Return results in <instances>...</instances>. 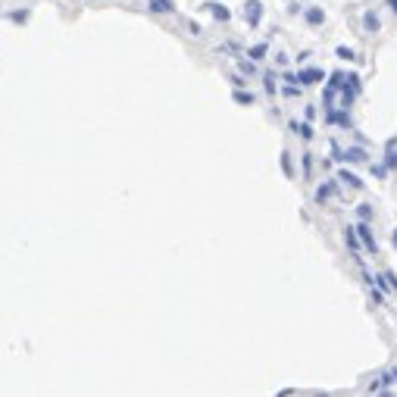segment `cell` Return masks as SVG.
Masks as SVG:
<instances>
[{
	"instance_id": "d4e9b609",
	"label": "cell",
	"mask_w": 397,
	"mask_h": 397,
	"mask_svg": "<svg viewBox=\"0 0 397 397\" xmlns=\"http://www.w3.org/2000/svg\"><path fill=\"white\" fill-rule=\"evenodd\" d=\"M391 244H394V247H397V229L391 232Z\"/></svg>"
},
{
	"instance_id": "5b68a950",
	"label": "cell",
	"mask_w": 397,
	"mask_h": 397,
	"mask_svg": "<svg viewBox=\"0 0 397 397\" xmlns=\"http://www.w3.org/2000/svg\"><path fill=\"white\" fill-rule=\"evenodd\" d=\"M325 119L332 125H344V129H350V116H347V106L344 109H325Z\"/></svg>"
},
{
	"instance_id": "52a82bcc",
	"label": "cell",
	"mask_w": 397,
	"mask_h": 397,
	"mask_svg": "<svg viewBox=\"0 0 397 397\" xmlns=\"http://www.w3.org/2000/svg\"><path fill=\"white\" fill-rule=\"evenodd\" d=\"M291 132H297L303 141L313 138V125H310V122H297V119H294V122H291Z\"/></svg>"
},
{
	"instance_id": "4fadbf2b",
	"label": "cell",
	"mask_w": 397,
	"mask_h": 397,
	"mask_svg": "<svg viewBox=\"0 0 397 397\" xmlns=\"http://www.w3.org/2000/svg\"><path fill=\"white\" fill-rule=\"evenodd\" d=\"M150 10H154V13H169V10H172V0H150Z\"/></svg>"
},
{
	"instance_id": "ffe728a7",
	"label": "cell",
	"mask_w": 397,
	"mask_h": 397,
	"mask_svg": "<svg viewBox=\"0 0 397 397\" xmlns=\"http://www.w3.org/2000/svg\"><path fill=\"white\" fill-rule=\"evenodd\" d=\"M288 157H291V154H282V169L291 175V159H288Z\"/></svg>"
},
{
	"instance_id": "7402d4cb",
	"label": "cell",
	"mask_w": 397,
	"mask_h": 397,
	"mask_svg": "<svg viewBox=\"0 0 397 397\" xmlns=\"http://www.w3.org/2000/svg\"><path fill=\"white\" fill-rule=\"evenodd\" d=\"M313 169V159H310V154H303V172H310Z\"/></svg>"
},
{
	"instance_id": "3957f363",
	"label": "cell",
	"mask_w": 397,
	"mask_h": 397,
	"mask_svg": "<svg viewBox=\"0 0 397 397\" xmlns=\"http://www.w3.org/2000/svg\"><path fill=\"white\" fill-rule=\"evenodd\" d=\"M353 229H357V235H360V241H363V247L366 250H378V244H375V235H372V229H369V222L366 219H360V225H353Z\"/></svg>"
},
{
	"instance_id": "44dd1931",
	"label": "cell",
	"mask_w": 397,
	"mask_h": 397,
	"mask_svg": "<svg viewBox=\"0 0 397 397\" xmlns=\"http://www.w3.org/2000/svg\"><path fill=\"white\" fill-rule=\"evenodd\" d=\"M266 91H269V94H272V91H275V79H272V72L266 75Z\"/></svg>"
},
{
	"instance_id": "6da1fadb",
	"label": "cell",
	"mask_w": 397,
	"mask_h": 397,
	"mask_svg": "<svg viewBox=\"0 0 397 397\" xmlns=\"http://www.w3.org/2000/svg\"><path fill=\"white\" fill-rule=\"evenodd\" d=\"M335 159L338 163H366V150L363 147H347V150L335 147Z\"/></svg>"
},
{
	"instance_id": "7c38bea8",
	"label": "cell",
	"mask_w": 397,
	"mask_h": 397,
	"mask_svg": "<svg viewBox=\"0 0 397 397\" xmlns=\"http://www.w3.org/2000/svg\"><path fill=\"white\" fill-rule=\"evenodd\" d=\"M378 25H382V22H378L375 13H366V16H363V28H366V31H378Z\"/></svg>"
},
{
	"instance_id": "ac0fdd59",
	"label": "cell",
	"mask_w": 397,
	"mask_h": 397,
	"mask_svg": "<svg viewBox=\"0 0 397 397\" xmlns=\"http://www.w3.org/2000/svg\"><path fill=\"white\" fill-rule=\"evenodd\" d=\"M357 216L369 222V219H372V207H369V204H360V207H357Z\"/></svg>"
},
{
	"instance_id": "8992f818",
	"label": "cell",
	"mask_w": 397,
	"mask_h": 397,
	"mask_svg": "<svg viewBox=\"0 0 397 397\" xmlns=\"http://www.w3.org/2000/svg\"><path fill=\"white\" fill-rule=\"evenodd\" d=\"M394 144H397V141H388V150H385V169H388V172H394V169H397V150H394Z\"/></svg>"
},
{
	"instance_id": "9c48e42d",
	"label": "cell",
	"mask_w": 397,
	"mask_h": 397,
	"mask_svg": "<svg viewBox=\"0 0 397 397\" xmlns=\"http://www.w3.org/2000/svg\"><path fill=\"white\" fill-rule=\"evenodd\" d=\"M335 191H338V185H335V182H328V185H319V188H316V200L322 204V200H328V197H332Z\"/></svg>"
},
{
	"instance_id": "ba28073f",
	"label": "cell",
	"mask_w": 397,
	"mask_h": 397,
	"mask_svg": "<svg viewBox=\"0 0 397 397\" xmlns=\"http://www.w3.org/2000/svg\"><path fill=\"white\" fill-rule=\"evenodd\" d=\"M338 182L350 185V188H363V182H360V179H357L353 172H347V169H338Z\"/></svg>"
},
{
	"instance_id": "2e32d148",
	"label": "cell",
	"mask_w": 397,
	"mask_h": 397,
	"mask_svg": "<svg viewBox=\"0 0 397 397\" xmlns=\"http://www.w3.org/2000/svg\"><path fill=\"white\" fill-rule=\"evenodd\" d=\"M266 50H269L266 44H257V47H250V50H247V56H250V60H263Z\"/></svg>"
},
{
	"instance_id": "30bf717a",
	"label": "cell",
	"mask_w": 397,
	"mask_h": 397,
	"mask_svg": "<svg viewBox=\"0 0 397 397\" xmlns=\"http://www.w3.org/2000/svg\"><path fill=\"white\" fill-rule=\"evenodd\" d=\"M207 10H210V13H213V16H216V19H219V22H229V16H232V13H229V10H225V6H222V3H207Z\"/></svg>"
},
{
	"instance_id": "603a6c76",
	"label": "cell",
	"mask_w": 397,
	"mask_h": 397,
	"mask_svg": "<svg viewBox=\"0 0 397 397\" xmlns=\"http://www.w3.org/2000/svg\"><path fill=\"white\" fill-rule=\"evenodd\" d=\"M385 278H388V282H391V288L397 291V275H394V272H385Z\"/></svg>"
},
{
	"instance_id": "e0dca14e",
	"label": "cell",
	"mask_w": 397,
	"mask_h": 397,
	"mask_svg": "<svg viewBox=\"0 0 397 397\" xmlns=\"http://www.w3.org/2000/svg\"><path fill=\"white\" fill-rule=\"evenodd\" d=\"M335 53H338V60H357V53H353L350 47H338Z\"/></svg>"
},
{
	"instance_id": "9a60e30c",
	"label": "cell",
	"mask_w": 397,
	"mask_h": 397,
	"mask_svg": "<svg viewBox=\"0 0 397 397\" xmlns=\"http://www.w3.org/2000/svg\"><path fill=\"white\" fill-rule=\"evenodd\" d=\"M344 241H347V247H360V235H357V229H344Z\"/></svg>"
},
{
	"instance_id": "8fae6325",
	"label": "cell",
	"mask_w": 397,
	"mask_h": 397,
	"mask_svg": "<svg viewBox=\"0 0 397 397\" xmlns=\"http://www.w3.org/2000/svg\"><path fill=\"white\" fill-rule=\"evenodd\" d=\"M307 22L310 25H322L325 22V13L319 10V6H310V10H307Z\"/></svg>"
},
{
	"instance_id": "5bb4252c",
	"label": "cell",
	"mask_w": 397,
	"mask_h": 397,
	"mask_svg": "<svg viewBox=\"0 0 397 397\" xmlns=\"http://www.w3.org/2000/svg\"><path fill=\"white\" fill-rule=\"evenodd\" d=\"M235 104H244V106H250L253 104V94H250V91H235Z\"/></svg>"
},
{
	"instance_id": "277c9868",
	"label": "cell",
	"mask_w": 397,
	"mask_h": 397,
	"mask_svg": "<svg viewBox=\"0 0 397 397\" xmlns=\"http://www.w3.org/2000/svg\"><path fill=\"white\" fill-rule=\"evenodd\" d=\"M325 79V69H316V66H307V69L297 72V81L300 84H319Z\"/></svg>"
},
{
	"instance_id": "cb8c5ba5",
	"label": "cell",
	"mask_w": 397,
	"mask_h": 397,
	"mask_svg": "<svg viewBox=\"0 0 397 397\" xmlns=\"http://www.w3.org/2000/svg\"><path fill=\"white\" fill-rule=\"evenodd\" d=\"M388 6H391V13H397V0H388Z\"/></svg>"
},
{
	"instance_id": "d6986e66",
	"label": "cell",
	"mask_w": 397,
	"mask_h": 397,
	"mask_svg": "<svg viewBox=\"0 0 397 397\" xmlns=\"http://www.w3.org/2000/svg\"><path fill=\"white\" fill-rule=\"evenodd\" d=\"M372 175H375V179H385V175H388V169H385V163H382V166H372Z\"/></svg>"
},
{
	"instance_id": "7a4b0ae2",
	"label": "cell",
	"mask_w": 397,
	"mask_h": 397,
	"mask_svg": "<svg viewBox=\"0 0 397 397\" xmlns=\"http://www.w3.org/2000/svg\"><path fill=\"white\" fill-rule=\"evenodd\" d=\"M244 19H247L250 28H257L260 19H263V3H260V0H247V3H244Z\"/></svg>"
}]
</instances>
